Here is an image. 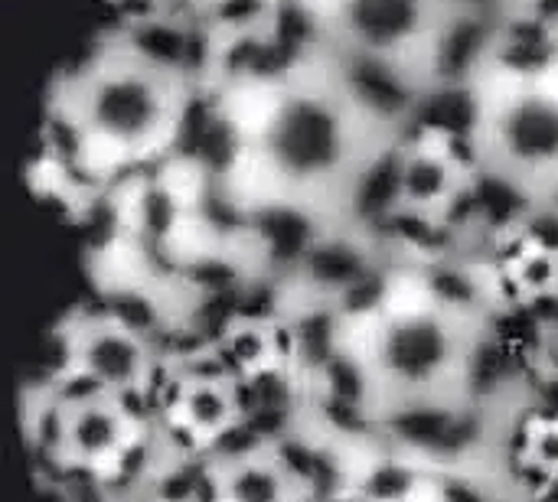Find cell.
Here are the masks:
<instances>
[{
	"label": "cell",
	"mask_w": 558,
	"mask_h": 502,
	"mask_svg": "<svg viewBox=\"0 0 558 502\" xmlns=\"http://www.w3.org/2000/svg\"><path fill=\"white\" fill-rule=\"evenodd\" d=\"M265 95L268 108L248 144V157L265 180L258 203L284 199L337 219L366 157L396 137H383L350 105L320 56Z\"/></svg>",
	"instance_id": "obj_1"
},
{
	"label": "cell",
	"mask_w": 558,
	"mask_h": 502,
	"mask_svg": "<svg viewBox=\"0 0 558 502\" xmlns=\"http://www.w3.org/2000/svg\"><path fill=\"white\" fill-rule=\"evenodd\" d=\"M199 85L147 62L114 29L59 82V108L92 150L141 163L170 154Z\"/></svg>",
	"instance_id": "obj_2"
},
{
	"label": "cell",
	"mask_w": 558,
	"mask_h": 502,
	"mask_svg": "<svg viewBox=\"0 0 558 502\" xmlns=\"http://www.w3.org/2000/svg\"><path fill=\"white\" fill-rule=\"evenodd\" d=\"M422 287V284H418ZM481 323L435 307L425 291L405 304H386L366 320L363 353L383 392V408L468 399V363Z\"/></svg>",
	"instance_id": "obj_3"
},
{
	"label": "cell",
	"mask_w": 558,
	"mask_h": 502,
	"mask_svg": "<svg viewBox=\"0 0 558 502\" xmlns=\"http://www.w3.org/2000/svg\"><path fill=\"white\" fill-rule=\"evenodd\" d=\"M474 163L536 196H549L558 183L556 88L549 82H507L500 95L487 91V114L474 137Z\"/></svg>",
	"instance_id": "obj_4"
},
{
	"label": "cell",
	"mask_w": 558,
	"mask_h": 502,
	"mask_svg": "<svg viewBox=\"0 0 558 502\" xmlns=\"http://www.w3.org/2000/svg\"><path fill=\"white\" fill-rule=\"evenodd\" d=\"M445 16L448 0H330L324 7V46L425 69Z\"/></svg>",
	"instance_id": "obj_5"
},
{
	"label": "cell",
	"mask_w": 558,
	"mask_h": 502,
	"mask_svg": "<svg viewBox=\"0 0 558 502\" xmlns=\"http://www.w3.org/2000/svg\"><path fill=\"white\" fill-rule=\"evenodd\" d=\"M72 372L114 399H150L160 356L147 333L111 310L78 314L65 323Z\"/></svg>",
	"instance_id": "obj_6"
},
{
	"label": "cell",
	"mask_w": 558,
	"mask_h": 502,
	"mask_svg": "<svg viewBox=\"0 0 558 502\" xmlns=\"http://www.w3.org/2000/svg\"><path fill=\"white\" fill-rule=\"evenodd\" d=\"M320 62L330 72V78L340 85V91L350 98V105L383 134L402 140L415 121V111L422 105V95L428 88L425 69L399 59L350 52L337 46L320 49Z\"/></svg>",
	"instance_id": "obj_7"
},
{
	"label": "cell",
	"mask_w": 558,
	"mask_h": 502,
	"mask_svg": "<svg viewBox=\"0 0 558 502\" xmlns=\"http://www.w3.org/2000/svg\"><path fill=\"white\" fill-rule=\"evenodd\" d=\"M474 150L435 137H402L399 193L402 209L448 219L474 176Z\"/></svg>",
	"instance_id": "obj_8"
},
{
	"label": "cell",
	"mask_w": 558,
	"mask_h": 502,
	"mask_svg": "<svg viewBox=\"0 0 558 502\" xmlns=\"http://www.w3.org/2000/svg\"><path fill=\"white\" fill-rule=\"evenodd\" d=\"M209 502H304L271 444L245 441L209 454Z\"/></svg>",
	"instance_id": "obj_9"
},
{
	"label": "cell",
	"mask_w": 558,
	"mask_h": 502,
	"mask_svg": "<svg viewBox=\"0 0 558 502\" xmlns=\"http://www.w3.org/2000/svg\"><path fill=\"white\" fill-rule=\"evenodd\" d=\"M553 72H558V29L533 16L526 7L513 3L497 29L490 78L500 75L504 82L536 85L549 82Z\"/></svg>",
	"instance_id": "obj_10"
},
{
	"label": "cell",
	"mask_w": 558,
	"mask_h": 502,
	"mask_svg": "<svg viewBox=\"0 0 558 502\" xmlns=\"http://www.w3.org/2000/svg\"><path fill=\"white\" fill-rule=\"evenodd\" d=\"M520 441L513 457L526 474H533L543 487L558 483V405L553 408H530L520 418Z\"/></svg>",
	"instance_id": "obj_11"
},
{
	"label": "cell",
	"mask_w": 558,
	"mask_h": 502,
	"mask_svg": "<svg viewBox=\"0 0 558 502\" xmlns=\"http://www.w3.org/2000/svg\"><path fill=\"white\" fill-rule=\"evenodd\" d=\"M517 238L530 248L558 255V203L553 196H539L530 206V212L523 216V222L517 229Z\"/></svg>",
	"instance_id": "obj_12"
},
{
	"label": "cell",
	"mask_w": 558,
	"mask_h": 502,
	"mask_svg": "<svg viewBox=\"0 0 558 502\" xmlns=\"http://www.w3.org/2000/svg\"><path fill=\"white\" fill-rule=\"evenodd\" d=\"M520 7H526L533 16H539L543 23H549L553 29H558V0H517Z\"/></svg>",
	"instance_id": "obj_13"
},
{
	"label": "cell",
	"mask_w": 558,
	"mask_h": 502,
	"mask_svg": "<svg viewBox=\"0 0 558 502\" xmlns=\"http://www.w3.org/2000/svg\"><path fill=\"white\" fill-rule=\"evenodd\" d=\"M409 502H441V500L435 497V487H432L428 493H422V497H415V500H409Z\"/></svg>",
	"instance_id": "obj_14"
},
{
	"label": "cell",
	"mask_w": 558,
	"mask_h": 502,
	"mask_svg": "<svg viewBox=\"0 0 558 502\" xmlns=\"http://www.w3.org/2000/svg\"><path fill=\"white\" fill-rule=\"evenodd\" d=\"M556 487H558V483H556Z\"/></svg>",
	"instance_id": "obj_15"
}]
</instances>
